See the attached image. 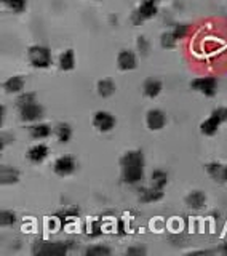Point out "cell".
<instances>
[{
  "label": "cell",
  "mask_w": 227,
  "mask_h": 256,
  "mask_svg": "<svg viewBox=\"0 0 227 256\" xmlns=\"http://www.w3.org/2000/svg\"><path fill=\"white\" fill-rule=\"evenodd\" d=\"M122 178L126 184H138L144 176V156L141 150H130L120 158Z\"/></svg>",
  "instance_id": "6da1fadb"
},
{
  "label": "cell",
  "mask_w": 227,
  "mask_h": 256,
  "mask_svg": "<svg viewBox=\"0 0 227 256\" xmlns=\"http://www.w3.org/2000/svg\"><path fill=\"white\" fill-rule=\"evenodd\" d=\"M28 56H29L30 64L34 68L45 69L52 64V53L46 46H42V45L30 46L29 52H28Z\"/></svg>",
  "instance_id": "7a4b0ae2"
},
{
  "label": "cell",
  "mask_w": 227,
  "mask_h": 256,
  "mask_svg": "<svg viewBox=\"0 0 227 256\" xmlns=\"http://www.w3.org/2000/svg\"><path fill=\"white\" fill-rule=\"evenodd\" d=\"M157 4H158V0H144V2L141 4V6L133 13V18H132L133 24L138 26V24H141L142 21L152 18V16H156L157 10H158Z\"/></svg>",
  "instance_id": "3957f363"
},
{
  "label": "cell",
  "mask_w": 227,
  "mask_h": 256,
  "mask_svg": "<svg viewBox=\"0 0 227 256\" xmlns=\"http://www.w3.org/2000/svg\"><path fill=\"white\" fill-rule=\"evenodd\" d=\"M226 109H216L213 110V114L210 116L204 124L200 125V132L206 134V136H212L218 132V128H220L222 120H226Z\"/></svg>",
  "instance_id": "277c9868"
},
{
  "label": "cell",
  "mask_w": 227,
  "mask_h": 256,
  "mask_svg": "<svg viewBox=\"0 0 227 256\" xmlns=\"http://www.w3.org/2000/svg\"><path fill=\"white\" fill-rule=\"evenodd\" d=\"M70 248V242H44V245L40 244L34 248L36 254H50V256H58L68 253Z\"/></svg>",
  "instance_id": "5b68a950"
},
{
  "label": "cell",
  "mask_w": 227,
  "mask_h": 256,
  "mask_svg": "<svg viewBox=\"0 0 227 256\" xmlns=\"http://www.w3.org/2000/svg\"><path fill=\"white\" fill-rule=\"evenodd\" d=\"M190 88L204 93L205 96H214L218 88V80L214 77H198L190 82Z\"/></svg>",
  "instance_id": "8992f818"
},
{
  "label": "cell",
  "mask_w": 227,
  "mask_h": 256,
  "mask_svg": "<svg viewBox=\"0 0 227 256\" xmlns=\"http://www.w3.org/2000/svg\"><path fill=\"white\" fill-rule=\"evenodd\" d=\"M93 125H94V128H98L100 132L106 133V132H110L112 128L116 126V118H114V116L110 114V112L98 110L93 116Z\"/></svg>",
  "instance_id": "52a82bcc"
},
{
  "label": "cell",
  "mask_w": 227,
  "mask_h": 256,
  "mask_svg": "<svg viewBox=\"0 0 227 256\" xmlns=\"http://www.w3.org/2000/svg\"><path fill=\"white\" fill-rule=\"evenodd\" d=\"M146 124H148L149 130H162L166 124V117H165V112L160 110V109H150L146 116Z\"/></svg>",
  "instance_id": "ba28073f"
},
{
  "label": "cell",
  "mask_w": 227,
  "mask_h": 256,
  "mask_svg": "<svg viewBox=\"0 0 227 256\" xmlns=\"http://www.w3.org/2000/svg\"><path fill=\"white\" fill-rule=\"evenodd\" d=\"M20 116L22 122H36V120H38L44 116V108L38 106L36 101L32 104H28V106L20 108Z\"/></svg>",
  "instance_id": "9c48e42d"
},
{
  "label": "cell",
  "mask_w": 227,
  "mask_h": 256,
  "mask_svg": "<svg viewBox=\"0 0 227 256\" xmlns=\"http://www.w3.org/2000/svg\"><path fill=\"white\" fill-rule=\"evenodd\" d=\"M53 170H54L56 174H60V176H68V174H70L72 172L76 170L74 158H72L70 156H62V157H60L54 162Z\"/></svg>",
  "instance_id": "30bf717a"
},
{
  "label": "cell",
  "mask_w": 227,
  "mask_h": 256,
  "mask_svg": "<svg viewBox=\"0 0 227 256\" xmlns=\"http://www.w3.org/2000/svg\"><path fill=\"white\" fill-rule=\"evenodd\" d=\"M117 66L122 70H133L136 68V54L134 52L122 50L117 56Z\"/></svg>",
  "instance_id": "8fae6325"
},
{
  "label": "cell",
  "mask_w": 227,
  "mask_h": 256,
  "mask_svg": "<svg viewBox=\"0 0 227 256\" xmlns=\"http://www.w3.org/2000/svg\"><path fill=\"white\" fill-rule=\"evenodd\" d=\"M205 202H206V197L202 190H194L186 197V204H188V206L192 208V210H200V208H204Z\"/></svg>",
  "instance_id": "7c38bea8"
},
{
  "label": "cell",
  "mask_w": 227,
  "mask_h": 256,
  "mask_svg": "<svg viewBox=\"0 0 227 256\" xmlns=\"http://www.w3.org/2000/svg\"><path fill=\"white\" fill-rule=\"evenodd\" d=\"M48 156V148L45 146V144H36V146H32L29 150H28V158L30 160V162H42V160H45Z\"/></svg>",
  "instance_id": "4fadbf2b"
},
{
  "label": "cell",
  "mask_w": 227,
  "mask_h": 256,
  "mask_svg": "<svg viewBox=\"0 0 227 256\" xmlns=\"http://www.w3.org/2000/svg\"><path fill=\"white\" fill-rule=\"evenodd\" d=\"M164 197V192L162 189H157V188H149V189H141L140 190V200L144 204H150V202H157Z\"/></svg>",
  "instance_id": "5bb4252c"
},
{
  "label": "cell",
  "mask_w": 227,
  "mask_h": 256,
  "mask_svg": "<svg viewBox=\"0 0 227 256\" xmlns=\"http://www.w3.org/2000/svg\"><path fill=\"white\" fill-rule=\"evenodd\" d=\"M20 178V172L14 170L10 165H2V170H0V181L2 184H13Z\"/></svg>",
  "instance_id": "9a60e30c"
},
{
  "label": "cell",
  "mask_w": 227,
  "mask_h": 256,
  "mask_svg": "<svg viewBox=\"0 0 227 256\" xmlns=\"http://www.w3.org/2000/svg\"><path fill=\"white\" fill-rule=\"evenodd\" d=\"M96 90H98V94L102 96V98H109V96L116 93V84L110 78H102L96 85Z\"/></svg>",
  "instance_id": "2e32d148"
},
{
  "label": "cell",
  "mask_w": 227,
  "mask_h": 256,
  "mask_svg": "<svg viewBox=\"0 0 227 256\" xmlns=\"http://www.w3.org/2000/svg\"><path fill=\"white\" fill-rule=\"evenodd\" d=\"M22 88H24V80L20 76L10 77V78L4 82V90L6 93H20Z\"/></svg>",
  "instance_id": "e0dca14e"
},
{
  "label": "cell",
  "mask_w": 227,
  "mask_h": 256,
  "mask_svg": "<svg viewBox=\"0 0 227 256\" xmlns=\"http://www.w3.org/2000/svg\"><path fill=\"white\" fill-rule=\"evenodd\" d=\"M58 64L62 70H72L76 66V56H74V52L72 50H66L60 54V60H58Z\"/></svg>",
  "instance_id": "ac0fdd59"
},
{
  "label": "cell",
  "mask_w": 227,
  "mask_h": 256,
  "mask_svg": "<svg viewBox=\"0 0 227 256\" xmlns=\"http://www.w3.org/2000/svg\"><path fill=\"white\" fill-rule=\"evenodd\" d=\"M160 92H162V82H160V80H156V78L146 80V84H144L146 96H149V98H156V96L160 94Z\"/></svg>",
  "instance_id": "d6986e66"
},
{
  "label": "cell",
  "mask_w": 227,
  "mask_h": 256,
  "mask_svg": "<svg viewBox=\"0 0 227 256\" xmlns=\"http://www.w3.org/2000/svg\"><path fill=\"white\" fill-rule=\"evenodd\" d=\"M52 134V126L46 124H36L34 126H30V136L36 140L48 138Z\"/></svg>",
  "instance_id": "ffe728a7"
},
{
  "label": "cell",
  "mask_w": 227,
  "mask_h": 256,
  "mask_svg": "<svg viewBox=\"0 0 227 256\" xmlns=\"http://www.w3.org/2000/svg\"><path fill=\"white\" fill-rule=\"evenodd\" d=\"M206 172L213 180L220 181V182L226 181V166H222L220 164H210V165H206Z\"/></svg>",
  "instance_id": "44dd1931"
},
{
  "label": "cell",
  "mask_w": 227,
  "mask_h": 256,
  "mask_svg": "<svg viewBox=\"0 0 227 256\" xmlns=\"http://www.w3.org/2000/svg\"><path fill=\"white\" fill-rule=\"evenodd\" d=\"M54 134H56V138L60 140V142L66 144V142L70 141L72 128L68 124H60V125H56V128H54Z\"/></svg>",
  "instance_id": "7402d4cb"
},
{
  "label": "cell",
  "mask_w": 227,
  "mask_h": 256,
  "mask_svg": "<svg viewBox=\"0 0 227 256\" xmlns=\"http://www.w3.org/2000/svg\"><path fill=\"white\" fill-rule=\"evenodd\" d=\"M150 182H152L154 188L164 189L166 186V182H168V174L164 170H154L152 176H150Z\"/></svg>",
  "instance_id": "603a6c76"
},
{
  "label": "cell",
  "mask_w": 227,
  "mask_h": 256,
  "mask_svg": "<svg viewBox=\"0 0 227 256\" xmlns=\"http://www.w3.org/2000/svg\"><path fill=\"white\" fill-rule=\"evenodd\" d=\"M85 253H86V256H106V254H110V248L104 246V245H94V246L88 248Z\"/></svg>",
  "instance_id": "cb8c5ba5"
},
{
  "label": "cell",
  "mask_w": 227,
  "mask_h": 256,
  "mask_svg": "<svg viewBox=\"0 0 227 256\" xmlns=\"http://www.w3.org/2000/svg\"><path fill=\"white\" fill-rule=\"evenodd\" d=\"M176 42H178V38L174 37L173 30L165 32V34H162V37H160V44L164 48H173L176 45Z\"/></svg>",
  "instance_id": "d4e9b609"
},
{
  "label": "cell",
  "mask_w": 227,
  "mask_h": 256,
  "mask_svg": "<svg viewBox=\"0 0 227 256\" xmlns=\"http://www.w3.org/2000/svg\"><path fill=\"white\" fill-rule=\"evenodd\" d=\"M16 222V214L13 212H2L0 213V224H2L4 228H8V226H13V224Z\"/></svg>",
  "instance_id": "484cf974"
},
{
  "label": "cell",
  "mask_w": 227,
  "mask_h": 256,
  "mask_svg": "<svg viewBox=\"0 0 227 256\" xmlns=\"http://www.w3.org/2000/svg\"><path fill=\"white\" fill-rule=\"evenodd\" d=\"M2 2L10 6L14 13H21L26 8V0H2Z\"/></svg>",
  "instance_id": "4316f807"
},
{
  "label": "cell",
  "mask_w": 227,
  "mask_h": 256,
  "mask_svg": "<svg viewBox=\"0 0 227 256\" xmlns=\"http://www.w3.org/2000/svg\"><path fill=\"white\" fill-rule=\"evenodd\" d=\"M32 102H36V94L34 93H24L18 98V108L28 106V104H32Z\"/></svg>",
  "instance_id": "83f0119b"
},
{
  "label": "cell",
  "mask_w": 227,
  "mask_h": 256,
  "mask_svg": "<svg viewBox=\"0 0 227 256\" xmlns=\"http://www.w3.org/2000/svg\"><path fill=\"white\" fill-rule=\"evenodd\" d=\"M188 32H189V26H188V24H178V26H174V29H173V34H174V37L178 40L184 38L186 36H188Z\"/></svg>",
  "instance_id": "f1b7e54d"
},
{
  "label": "cell",
  "mask_w": 227,
  "mask_h": 256,
  "mask_svg": "<svg viewBox=\"0 0 227 256\" xmlns=\"http://www.w3.org/2000/svg\"><path fill=\"white\" fill-rule=\"evenodd\" d=\"M138 48H140V52L142 54H148L149 53V42H148V38H146L144 36L138 37Z\"/></svg>",
  "instance_id": "f546056e"
},
{
  "label": "cell",
  "mask_w": 227,
  "mask_h": 256,
  "mask_svg": "<svg viewBox=\"0 0 227 256\" xmlns=\"http://www.w3.org/2000/svg\"><path fill=\"white\" fill-rule=\"evenodd\" d=\"M126 253L128 254H144L146 253V250H144V248H128V250H126Z\"/></svg>",
  "instance_id": "4dcf8cb0"
},
{
  "label": "cell",
  "mask_w": 227,
  "mask_h": 256,
  "mask_svg": "<svg viewBox=\"0 0 227 256\" xmlns=\"http://www.w3.org/2000/svg\"><path fill=\"white\" fill-rule=\"evenodd\" d=\"M220 252H221L222 254H226V256H227V244H224V245L220 248Z\"/></svg>",
  "instance_id": "1f68e13d"
},
{
  "label": "cell",
  "mask_w": 227,
  "mask_h": 256,
  "mask_svg": "<svg viewBox=\"0 0 227 256\" xmlns=\"http://www.w3.org/2000/svg\"><path fill=\"white\" fill-rule=\"evenodd\" d=\"M226 181H227V165H226Z\"/></svg>",
  "instance_id": "d6a6232c"
},
{
  "label": "cell",
  "mask_w": 227,
  "mask_h": 256,
  "mask_svg": "<svg viewBox=\"0 0 227 256\" xmlns=\"http://www.w3.org/2000/svg\"><path fill=\"white\" fill-rule=\"evenodd\" d=\"M226 117H227V108H226Z\"/></svg>",
  "instance_id": "836d02e7"
}]
</instances>
